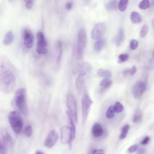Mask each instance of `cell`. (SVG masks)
<instances>
[{
    "label": "cell",
    "instance_id": "cell-17",
    "mask_svg": "<svg viewBox=\"0 0 154 154\" xmlns=\"http://www.w3.org/2000/svg\"><path fill=\"white\" fill-rule=\"evenodd\" d=\"M112 84V80L109 78L104 79L100 83V86L101 88L100 91L101 93L104 91L108 88H109Z\"/></svg>",
    "mask_w": 154,
    "mask_h": 154
},
{
    "label": "cell",
    "instance_id": "cell-28",
    "mask_svg": "<svg viewBox=\"0 0 154 154\" xmlns=\"http://www.w3.org/2000/svg\"><path fill=\"white\" fill-rule=\"evenodd\" d=\"M113 107L115 112L118 113L122 112L124 109V106L118 102L115 103Z\"/></svg>",
    "mask_w": 154,
    "mask_h": 154
},
{
    "label": "cell",
    "instance_id": "cell-10",
    "mask_svg": "<svg viewBox=\"0 0 154 154\" xmlns=\"http://www.w3.org/2000/svg\"><path fill=\"white\" fill-rule=\"evenodd\" d=\"M107 28L106 24L104 22L97 24L92 28L91 36L94 40L100 39L104 34Z\"/></svg>",
    "mask_w": 154,
    "mask_h": 154
},
{
    "label": "cell",
    "instance_id": "cell-21",
    "mask_svg": "<svg viewBox=\"0 0 154 154\" xmlns=\"http://www.w3.org/2000/svg\"><path fill=\"white\" fill-rule=\"evenodd\" d=\"M124 29L122 28H120L118 34L116 39L115 42L117 46H120L124 39Z\"/></svg>",
    "mask_w": 154,
    "mask_h": 154
},
{
    "label": "cell",
    "instance_id": "cell-33",
    "mask_svg": "<svg viewBox=\"0 0 154 154\" xmlns=\"http://www.w3.org/2000/svg\"><path fill=\"white\" fill-rule=\"evenodd\" d=\"M25 1V6L27 9L30 10L33 8L34 4V1L32 0H28Z\"/></svg>",
    "mask_w": 154,
    "mask_h": 154
},
{
    "label": "cell",
    "instance_id": "cell-45",
    "mask_svg": "<svg viewBox=\"0 0 154 154\" xmlns=\"http://www.w3.org/2000/svg\"><path fill=\"white\" fill-rule=\"evenodd\" d=\"M151 5L153 6H154V1H151Z\"/></svg>",
    "mask_w": 154,
    "mask_h": 154
},
{
    "label": "cell",
    "instance_id": "cell-14",
    "mask_svg": "<svg viewBox=\"0 0 154 154\" xmlns=\"http://www.w3.org/2000/svg\"><path fill=\"white\" fill-rule=\"evenodd\" d=\"M36 36L37 48H47L48 43L43 33L41 32H38Z\"/></svg>",
    "mask_w": 154,
    "mask_h": 154
},
{
    "label": "cell",
    "instance_id": "cell-18",
    "mask_svg": "<svg viewBox=\"0 0 154 154\" xmlns=\"http://www.w3.org/2000/svg\"><path fill=\"white\" fill-rule=\"evenodd\" d=\"M130 18L131 21L134 24L140 23L142 21V17L140 14L135 11L131 13Z\"/></svg>",
    "mask_w": 154,
    "mask_h": 154
},
{
    "label": "cell",
    "instance_id": "cell-34",
    "mask_svg": "<svg viewBox=\"0 0 154 154\" xmlns=\"http://www.w3.org/2000/svg\"><path fill=\"white\" fill-rule=\"evenodd\" d=\"M138 44V42L135 39H133L130 43V48L132 50H135L137 49Z\"/></svg>",
    "mask_w": 154,
    "mask_h": 154
},
{
    "label": "cell",
    "instance_id": "cell-8",
    "mask_svg": "<svg viewBox=\"0 0 154 154\" xmlns=\"http://www.w3.org/2000/svg\"><path fill=\"white\" fill-rule=\"evenodd\" d=\"M67 104L69 110L68 111L71 115L74 124L78 122L77 106L75 99L73 95L69 94L67 97Z\"/></svg>",
    "mask_w": 154,
    "mask_h": 154
},
{
    "label": "cell",
    "instance_id": "cell-4",
    "mask_svg": "<svg viewBox=\"0 0 154 154\" xmlns=\"http://www.w3.org/2000/svg\"><path fill=\"white\" fill-rule=\"evenodd\" d=\"M8 120L14 132L16 134L21 133L23 126V122L19 113L14 111L10 112L8 115Z\"/></svg>",
    "mask_w": 154,
    "mask_h": 154
},
{
    "label": "cell",
    "instance_id": "cell-43",
    "mask_svg": "<svg viewBox=\"0 0 154 154\" xmlns=\"http://www.w3.org/2000/svg\"><path fill=\"white\" fill-rule=\"evenodd\" d=\"M123 74H124V75L125 76H126L129 75H130V69H126V70H124V72H123Z\"/></svg>",
    "mask_w": 154,
    "mask_h": 154
},
{
    "label": "cell",
    "instance_id": "cell-13",
    "mask_svg": "<svg viewBox=\"0 0 154 154\" xmlns=\"http://www.w3.org/2000/svg\"><path fill=\"white\" fill-rule=\"evenodd\" d=\"M58 138V135L56 131L52 130L48 135L45 142L46 147L50 148L55 145Z\"/></svg>",
    "mask_w": 154,
    "mask_h": 154
},
{
    "label": "cell",
    "instance_id": "cell-38",
    "mask_svg": "<svg viewBox=\"0 0 154 154\" xmlns=\"http://www.w3.org/2000/svg\"><path fill=\"white\" fill-rule=\"evenodd\" d=\"M150 138L149 136H146L141 142V144L142 145L147 144L150 142Z\"/></svg>",
    "mask_w": 154,
    "mask_h": 154
},
{
    "label": "cell",
    "instance_id": "cell-30",
    "mask_svg": "<svg viewBox=\"0 0 154 154\" xmlns=\"http://www.w3.org/2000/svg\"><path fill=\"white\" fill-rule=\"evenodd\" d=\"M129 55L127 53L122 54L118 57V62L119 64L124 63L129 59Z\"/></svg>",
    "mask_w": 154,
    "mask_h": 154
},
{
    "label": "cell",
    "instance_id": "cell-25",
    "mask_svg": "<svg viewBox=\"0 0 154 154\" xmlns=\"http://www.w3.org/2000/svg\"><path fill=\"white\" fill-rule=\"evenodd\" d=\"M128 3L129 1L127 0H121L118 4L119 10L122 12L125 11L127 8Z\"/></svg>",
    "mask_w": 154,
    "mask_h": 154
},
{
    "label": "cell",
    "instance_id": "cell-6",
    "mask_svg": "<svg viewBox=\"0 0 154 154\" xmlns=\"http://www.w3.org/2000/svg\"><path fill=\"white\" fill-rule=\"evenodd\" d=\"M142 76V79L138 81L132 88V93L133 97L136 99L140 98L147 88V76Z\"/></svg>",
    "mask_w": 154,
    "mask_h": 154
},
{
    "label": "cell",
    "instance_id": "cell-39",
    "mask_svg": "<svg viewBox=\"0 0 154 154\" xmlns=\"http://www.w3.org/2000/svg\"><path fill=\"white\" fill-rule=\"evenodd\" d=\"M146 150L145 148L141 147L137 149V154H145Z\"/></svg>",
    "mask_w": 154,
    "mask_h": 154
},
{
    "label": "cell",
    "instance_id": "cell-27",
    "mask_svg": "<svg viewBox=\"0 0 154 154\" xmlns=\"http://www.w3.org/2000/svg\"><path fill=\"white\" fill-rule=\"evenodd\" d=\"M151 6L150 2L148 0H144L141 1L138 4V7L141 10L147 9Z\"/></svg>",
    "mask_w": 154,
    "mask_h": 154
},
{
    "label": "cell",
    "instance_id": "cell-23",
    "mask_svg": "<svg viewBox=\"0 0 154 154\" xmlns=\"http://www.w3.org/2000/svg\"><path fill=\"white\" fill-rule=\"evenodd\" d=\"M142 113L140 109L136 110L133 118V121L135 124H138L140 123L142 120Z\"/></svg>",
    "mask_w": 154,
    "mask_h": 154
},
{
    "label": "cell",
    "instance_id": "cell-3",
    "mask_svg": "<svg viewBox=\"0 0 154 154\" xmlns=\"http://www.w3.org/2000/svg\"><path fill=\"white\" fill-rule=\"evenodd\" d=\"M91 66L88 63H84L82 68L76 81V86L79 95H82L85 89V82L86 78L91 70Z\"/></svg>",
    "mask_w": 154,
    "mask_h": 154
},
{
    "label": "cell",
    "instance_id": "cell-37",
    "mask_svg": "<svg viewBox=\"0 0 154 154\" xmlns=\"http://www.w3.org/2000/svg\"><path fill=\"white\" fill-rule=\"evenodd\" d=\"M92 154H105L104 150L103 149L97 150L94 149L92 151Z\"/></svg>",
    "mask_w": 154,
    "mask_h": 154
},
{
    "label": "cell",
    "instance_id": "cell-19",
    "mask_svg": "<svg viewBox=\"0 0 154 154\" xmlns=\"http://www.w3.org/2000/svg\"><path fill=\"white\" fill-rule=\"evenodd\" d=\"M14 39L13 33L12 30H9L5 35L3 41V44L6 45H10Z\"/></svg>",
    "mask_w": 154,
    "mask_h": 154
},
{
    "label": "cell",
    "instance_id": "cell-31",
    "mask_svg": "<svg viewBox=\"0 0 154 154\" xmlns=\"http://www.w3.org/2000/svg\"><path fill=\"white\" fill-rule=\"evenodd\" d=\"M24 133L25 135L28 137H31L33 133V129L32 126L29 125L25 128Z\"/></svg>",
    "mask_w": 154,
    "mask_h": 154
},
{
    "label": "cell",
    "instance_id": "cell-1",
    "mask_svg": "<svg viewBox=\"0 0 154 154\" xmlns=\"http://www.w3.org/2000/svg\"><path fill=\"white\" fill-rule=\"evenodd\" d=\"M3 63L0 72V88L6 94L12 92L16 84V77L12 67L9 63Z\"/></svg>",
    "mask_w": 154,
    "mask_h": 154
},
{
    "label": "cell",
    "instance_id": "cell-36",
    "mask_svg": "<svg viewBox=\"0 0 154 154\" xmlns=\"http://www.w3.org/2000/svg\"><path fill=\"white\" fill-rule=\"evenodd\" d=\"M138 146L137 145H134L131 146L128 149V152L132 153L136 151L138 149Z\"/></svg>",
    "mask_w": 154,
    "mask_h": 154
},
{
    "label": "cell",
    "instance_id": "cell-40",
    "mask_svg": "<svg viewBox=\"0 0 154 154\" xmlns=\"http://www.w3.org/2000/svg\"><path fill=\"white\" fill-rule=\"evenodd\" d=\"M137 70V67L136 66H133L130 69V75L133 76L136 72Z\"/></svg>",
    "mask_w": 154,
    "mask_h": 154
},
{
    "label": "cell",
    "instance_id": "cell-24",
    "mask_svg": "<svg viewBox=\"0 0 154 154\" xmlns=\"http://www.w3.org/2000/svg\"><path fill=\"white\" fill-rule=\"evenodd\" d=\"M118 3L117 1H109L107 5V9L110 11L116 10L118 8Z\"/></svg>",
    "mask_w": 154,
    "mask_h": 154
},
{
    "label": "cell",
    "instance_id": "cell-32",
    "mask_svg": "<svg viewBox=\"0 0 154 154\" xmlns=\"http://www.w3.org/2000/svg\"><path fill=\"white\" fill-rule=\"evenodd\" d=\"M149 30V26L147 25H143L142 28L140 35L141 37H144L147 35Z\"/></svg>",
    "mask_w": 154,
    "mask_h": 154
},
{
    "label": "cell",
    "instance_id": "cell-26",
    "mask_svg": "<svg viewBox=\"0 0 154 154\" xmlns=\"http://www.w3.org/2000/svg\"><path fill=\"white\" fill-rule=\"evenodd\" d=\"M129 125L128 124H126L122 127L121 134L119 136L120 139H124L126 137L129 132Z\"/></svg>",
    "mask_w": 154,
    "mask_h": 154
},
{
    "label": "cell",
    "instance_id": "cell-12",
    "mask_svg": "<svg viewBox=\"0 0 154 154\" xmlns=\"http://www.w3.org/2000/svg\"><path fill=\"white\" fill-rule=\"evenodd\" d=\"M23 38L25 47L28 49L32 48L34 43V37L31 32L28 29H25L23 33Z\"/></svg>",
    "mask_w": 154,
    "mask_h": 154
},
{
    "label": "cell",
    "instance_id": "cell-44",
    "mask_svg": "<svg viewBox=\"0 0 154 154\" xmlns=\"http://www.w3.org/2000/svg\"><path fill=\"white\" fill-rule=\"evenodd\" d=\"M35 154H44V153L42 151H37L36 153Z\"/></svg>",
    "mask_w": 154,
    "mask_h": 154
},
{
    "label": "cell",
    "instance_id": "cell-20",
    "mask_svg": "<svg viewBox=\"0 0 154 154\" xmlns=\"http://www.w3.org/2000/svg\"><path fill=\"white\" fill-rule=\"evenodd\" d=\"M105 42V40L104 38H100L96 41L94 46L95 51L97 52L101 51L104 48Z\"/></svg>",
    "mask_w": 154,
    "mask_h": 154
},
{
    "label": "cell",
    "instance_id": "cell-41",
    "mask_svg": "<svg viewBox=\"0 0 154 154\" xmlns=\"http://www.w3.org/2000/svg\"><path fill=\"white\" fill-rule=\"evenodd\" d=\"M73 3L72 2H67L66 4V9L68 10H71L73 7Z\"/></svg>",
    "mask_w": 154,
    "mask_h": 154
},
{
    "label": "cell",
    "instance_id": "cell-2",
    "mask_svg": "<svg viewBox=\"0 0 154 154\" xmlns=\"http://www.w3.org/2000/svg\"><path fill=\"white\" fill-rule=\"evenodd\" d=\"M12 105L24 115H27L28 112L27 104V92L26 89L21 88L15 92L12 100Z\"/></svg>",
    "mask_w": 154,
    "mask_h": 154
},
{
    "label": "cell",
    "instance_id": "cell-9",
    "mask_svg": "<svg viewBox=\"0 0 154 154\" xmlns=\"http://www.w3.org/2000/svg\"><path fill=\"white\" fill-rule=\"evenodd\" d=\"M60 132L61 143L64 144H69L71 149L72 141L70 127L67 126H63L60 128Z\"/></svg>",
    "mask_w": 154,
    "mask_h": 154
},
{
    "label": "cell",
    "instance_id": "cell-22",
    "mask_svg": "<svg viewBox=\"0 0 154 154\" xmlns=\"http://www.w3.org/2000/svg\"><path fill=\"white\" fill-rule=\"evenodd\" d=\"M98 76L101 78H110L112 76L111 72L108 70L100 69L97 72Z\"/></svg>",
    "mask_w": 154,
    "mask_h": 154
},
{
    "label": "cell",
    "instance_id": "cell-15",
    "mask_svg": "<svg viewBox=\"0 0 154 154\" xmlns=\"http://www.w3.org/2000/svg\"><path fill=\"white\" fill-rule=\"evenodd\" d=\"M92 135L96 138L101 137L103 134V130L102 125L98 123H96L92 126Z\"/></svg>",
    "mask_w": 154,
    "mask_h": 154
},
{
    "label": "cell",
    "instance_id": "cell-35",
    "mask_svg": "<svg viewBox=\"0 0 154 154\" xmlns=\"http://www.w3.org/2000/svg\"><path fill=\"white\" fill-rule=\"evenodd\" d=\"M36 51L38 54L42 55H46L48 52L47 48H37Z\"/></svg>",
    "mask_w": 154,
    "mask_h": 154
},
{
    "label": "cell",
    "instance_id": "cell-11",
    "mask_svg": "<svg viewBox=\"0 0 154 154\" xmlns=\"http://www.w3.org/2000/svg\"><path fill=\"white\" fill-rule=\"evenodd\" d=\"M1 133L2 138V144L6 151L11 149L13 145V142L11 136L6 129L2 128Z\"/></svg>",
    "mask_w": 154,
    "mask_h": 154
},
{
    "label": "cell",
    "instance_id": "cell-7",
    "mask_svg": "<svg viewBox=\"0 0 154 154\" xmlns=\"http://www.w3.org/2000/svg\"><path fill=\"white\" fill-rule=\"evenodd\" d=\"M93 103L89 95L85 94L81 100L82 108V122L83 126L85 125L91 105Z\"/></svg>",
    "mask_w": 154,
    "mask_h": 154
},
{
    "label": "cell",
    "instance_id": "cell-42",
    "mask_svg": "<svg viewBox=\"0 0 154 154\" xmlns=\"http://www.w3.org/2000/svg\"><path fill=\"white\" fill-rule=\"evenodd\" d=\"M0 154H6V151L4 150L1 142L0 146Z\"/></svg>",
    "mask_w": 154,
    "mask_h": 154
},
{
    "label": "cell",
    "instance_id": "cell-16",
    "mask_svg": "<svg viewBox=\"0 0 154 154\" xmlns=\"http://www.w3.org/2000/svg\"><path fill=\"white\" fill-rule=\"evenodd\" d=\"M56 63L57 65H60L63 54V45L61 42L58 41L56 45Z\"/></svg>",
    "mask_w": 154,
    "mask_h": 154
},
{
    "label": "cell",
    "instance_id": "cell-5",
    "mask_svg": "<svg viewBox=\"0 0 154 154\" xmlns=\"http://www.w3.org/2000/svg\"><path fill=\"white\" fill-rule=\"evenodd\" d=\"M87 42V36L86 30L84 28H81L79 30L78 35L77 59L82 60L83 51L86 47Z\"/></svg>",
    "mask_w": 154,
    "mask_h": 154
},
{
    "label": "cell",
    "instance_id": "cell-29",
    "mask_svg": "<svg viewBox=\"0 0 154 154\" xmlns=\"http://www.w3.org/2000/svg\"><path fill=\"white\" fill-rule=\"evenodd\" d=\"M115 112L113 106L111 105L109 107L106 112V116L108 118H112L114 117Z\"/></svg>",
    "mask_w": 154,
    "mask_h": 154
}]
</instances>
